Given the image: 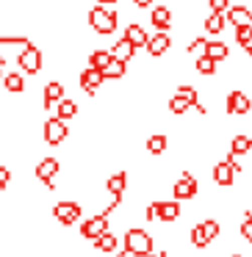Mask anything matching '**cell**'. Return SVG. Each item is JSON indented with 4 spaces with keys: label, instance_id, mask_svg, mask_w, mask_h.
<instances>
[{
    "label": "cell",
    "instance_id": "6da1fadb",
    "mask_svg": "<svg viewBox=\"0 0 252 257\" xmlns=\"http://www.w3.org/2000/svg\"><path fill=\"white\" fill-rule=\"evenodd\" d=\"M125 251L128 254H136V257H144L152 251V238L147 235V229H139V227H130L125 232Z\"/></svg>",
    "mask_w": 252,
    "mask_h": 257
},
{
    "label": "cell",
    "instance_id": "8fae6325",
    "mask_svg": "<svg viewBox=\"0 0 252 257\" xmlns=\"http://www.w3.org/2000/svg\"><path fill=\"white\" fill-rule=\"evenodd\" d=\"M106 229H108V216H106V213H100V216L89 218V221L80 227V232H83V238H97V235L106 232Z\"/></svg>",
    "mask_w": 252,
    "mask_h": 257
},
{
    "label": "cell",
    "instance_id": "d6a6232c",
    "mask_svg": "<svg viewBox=\"0 0 252 257\" xmlns=\"http://www.w3.org/2000/svg\"><path fill=\"white\" fill-rule=\"evenodd\" d=\"M178 94H183L186 100L191 102V108H194V105H200V97H197V89H191V86H180V89H178Z\"/></svg>",
    "mask_w": 252,
    "mask_h": 257
},
{
    "label": "cell",
    "instance_id": "5b68a950",
    "mask_svg": "<svg viewBox=\"0 0 252 257\" xmlns=\"http://www.w3.org/2000/svg\"><path fill=\"white\" fill-rule=\"evenodd\" d=\"M67 133H69V130H67V122H64V119L53 116V119H47V122H45V141H47V144H53V147L61 144V141L67 139Z\"/></svg>",
    "mask_w": 252,
    "mask_h": 257
},
{
    "label": "cell",
    "instance_id": "83f0119b",
    "mask_svg": "<svg viewBox=\"0 0 252 257\" xmlns=\"http://www.w3.org/2000/svg\"><path fill=\"white\" fill-rule=\"evenodd\" d=\"M108 61H111V53H108V50H95L89 56V67L100 69V72H103V67H106Z\"/></svg>",
    "mask_w": 252,
    "mask_h": 257
},
{
    "label": "cell",
    "instance_id": "cb8c5ba5",
    "mask_svg": "<svg viewBox=\"0 0 252 257\" xmlns=\"http://www.w3.org/2000/svg\"><path fill=\"white\" fill-rule=\"evenodd\" d=\"M205 31L208 34H222L224 31V12H213L211 17L205 20Z\"/></svg>",
    "mask_w": 252,
    "mask_h": 257
},
{
    "label": "cell",
    "instance_id": "1f68e13d",
    "mask_svg": "<svg viewBox=\"0 0 252 257\" xmlns=\"http://www.w3.org/2000/svg\"><path fill=\"white\" fill-rule=\"evenodd\" d=\"M189 108H191V102L186 100L183 94H175L172 100H169V111H172V113H186Z\"/></svg>",
    "mask_w": 252,
    "mask_h": 257
},
{
    "label": "cell",
    "instance_id": "d590c367",
    "mask_svg": "<svg viewBox=\"0 0 252 257\" xmlns=\"http://www.w3.org/2000/svg\"><path fill=\"white\" fill-rule=\"evenodd\" d=\"M9 183H12V172L6 166H0V188H6Z\"/></svg>",
    "mask_w": 252,
    "mask_h": 257
},
{
    "label": "cell",
    "instance_id": "5bb4252c",
    "mask_svg": "<svg viewBox=\"0 0 252 257\" xmlns=\"http://www.w3.org/2000/svg\"><path fill=\"white\" fill-rule=\"evenodd\" d=\"M180 216V205L175 202H155V218H163V221H175Z\"/></svg>",
    "mask_w": 252,
    "mask_h": 257
},
{
    "label": "cell",
    "instance_id": "ba28073f",
    "mask_svg": "<svg viewBox=\"0 0 252 257\" xmlns=\"http://www.w3.org/2000/svg\"><path fill=\"white\" fill-rule=\"evenodd\" d=\"M58 169H61V166H58L56 158H45V161L36 163V177H39L47 188H53V177L58 174Z\"/></svg>",
    "mask_w": 252,
    "mask_h": 257
},
{
    "label": "cell",
    "instance_id": "7c38bea8",
    "mask_svg": "<svg viewBox=\"0 0 252 257\" xmlns=\"http://www.w3.org/2000/svg\"><path fill=\"white\" fill-rule=\"evenodd\" d=\"M103 80H106V78H103V72H100V69H95V67H89L86 72H80V86H83L89 94H95V91L100 89Z\"/></svg>",
    "mask_w": 252,
    "mask_h": 257
},
{
    "label": "cell",
    "instance_id": "9c48e42d",
    "mask_svg": "<svg viewBox=\"0 0 252 257\" xmlns=\"http://www.w3.org/2000/svg\"><path fill=\"white\" fill-rule=\"evenodd\" d=\"M175 199H191V196L197 194V180L191 177V172H183V177H180V183H175Z\"/></svg>",
    "mask_w": 252,
    "mask_h": 257
},
{
    "label": "cell",
    "instance_id": "f35d334b",
    "mask_svg": "<svg viewBox=\"0 0 252 257\" xmlns=\"http://www.w3.org/2000/svg\"><path fill=\"white\" fill-rule=\"evenodd\" d=\"M136 6H139V9H147V6H152V0H136Z\"/></svg>",
    "mask_w": 252,
    "mask_h": 257
},
{
    "label": "cell",
    "instance_id": "484cf974",
    "mask_svg": "<svg viewBox=\"0 0 252 257\" xmlns=\"http://www.w3.org/2000/svg\"><path fill=\"white\" fill-rule=\"evenodd\" d=\"M235 39H238V45L252 56V28H249V25H241V28H235Z\"/></svg>",
    "mask_w": 252,
    "mask_h": 257
},
{
    "label": "cell",
    "instance_id": "836d02e7",
    "mask_svg": "<svg viewBox=\"0 0 252 257\" xmlns=\"http://www.w3.org/2000/svg\"><path fill=\"white\" fill-rule=\"evenodd\" d=\"M241 235H244V238L252 243V213H246V216H244V224H241Z\"/></svg>",
    "mask_w": 252,
    "mask_h": 257
},
{
    "label": "cell",
    "instance_id": "ffe728a7",
    "mask_svg": "<svg viewBox=\"0 0 252 257\" xmlns=\"http://www.w3.org/2000/svg\"><path fill=\"white\" fill-rule=\"evenodd\" d=\"M227 45H224V42H208L205 45V56H211L213 61H224V58H227Z\"/></svg>",
    "mask_w": 252,
    "mask_h": 257
},
{
    "label": "cell",
    "instance_id": "7a4b0ae2",
    "mask_svg": "<svg viewBox=\"0 0 252 257\" xmlns=\"http://www.w3.org/2000/svg\"><path fill=\"white\" fill-rule=\"evenodd\" d=\"M89 25L97 34H114V31H117V14L103 9V6H95L89 12Z\"/></svg>",
    "mask_w": 252,
    "mask_h": 257
},
{
    "label": "cell",
    "instance_id": "30bf717a",
    "mask_svg": "<svg viewBox=\"0 0 252 257\" xmlns=\"http://www.w3.org/2000/svg\"><path fill=\"white\" fill-rule=\"evenodd\" d=\"M147 50L152 53V56H163V53L172 47V36L166 34V31H158L155 36H147Z\"/></svg>",
    "mask_w": 252,
    "mask_h": 257
},
{
    "label": "cell",
    "instance_id": "2e32d148",
    "mask_svg": "<svg viewBox=\"0 0 252 257\" xmlns=\"http://www.w3.org/2000/svg\"><path fill=\"white\" fill-rule=\"evenodd\" d=\"M125 72H128V69H125V61H119V58H114V56H111V61L103 67V78L106 80H117V78H122Z\"/></svg>",
    "mask_w": 252,
    "mask_h": 257
},
{
    "label": "cell",
    "instance_id": "d6986e66",
    "mask_svg": "<svg viewBox=\"0 0 252 257\" xmlns=\"http://www.w3.org/2000/svg\"><path fill=\"white\" fill-rule=\"evenodd\" d=\"M61 97H64V86L61 83H47L45 86V108H47V111H50Z\"/></svg>",
    "mask_w": 252,
    "mask_h": 257
},
{
    "label": "cell",
    "instance_id": "52a82bcc",
    "mask_svg": "<svg viewBox=\"0 0 252 257\" xmlns=\"http://www.w3.org/2000/svg\"><path fill=\"white\" fill-rule=\"evenodd\" d=\"M53 216L64 224H75L80 218V205L78 202H58V205L53 207Z\"/></svg>",
    "mask_w": 252,
    "mask_h": 257
},
{
    "label": "cell",
    "instance_id": "9a60e30c",
    "mask_svg": "<svg viewBox=\"0 0 252 257\" xmlns=\"http://www.w3.org/2000/svg\"><path fill=\"white\" fill-rule=\"evenodd\" d=\"M133 53H136V47H133V45H130V42L122 36V39H119L117 45H114L111 56H114V58H119V61H125V64H128L130 58H133Z\"/></svg>",
    "mask_w": 252,
    "mask_h": 257
},
{
    "label": "cell",
    "instance_id": "f1b7e54d",
    "mask_svg": "<svg viewBox=\"0 0 252 257\" xmlns=\"http://www.w3.org/2000/svg\"><path fill=\"white\" fill-rule=\"evenodd\" d=\"M75 113H78V105H75L72 100H58V119H72Z\"/></svg>",
    "mask_w": 252,
    "mask_h": 257
},
{
    "label": "cell",
    "instance_id": "ab89813d",
    "mask_svg": "<svg viewBox=\"0 0 252 257\" xmlns=\"http://www.w3.org/2000/svg\"><path fill=\"white\" fill-rule=\"evenodd\" d=\"M144 257H169L166 251H150V254H144Z\"/></svg>",
    "mask_w": 252,
    "mask_h": 257
},
{
    "label": "cell",
    "instance_id": "7402d4cb",
    "mask_svg": "<svg viewBox=\"0 0 252 257\" xmlns=\"http://www.w3.org/2000/svg\"><path fill=\"white\" fill-rule=\"evenodd\" d=\"M252 150V136H235L233 141H230V152L233 155H244V152Z\"/></svg>",
    "mask_w": 252,
    "mask_h": 257
},
{
    "label": "cell",
    "instance_id": "ac0fdd59",
    "mask_svg": "<svg viewBox=\"0 0 252 257\" xmlns=\"http://www.w3.org/2000/svg\"><path fill=\"white\" fill-rule=\"evenodd\" d=\"M125 39L133 47H144L147 45V31L141 28V25H130V28H125Z\"/></svg>",
    "mask_w": 252,
    "mask_h": 257
},
{
    "label": "cell",
    "instance_id": "e0dca14e",
    "mask_svg": "<svg viewBox=\"0 0 252 257\" xmlns=\"http://www.w3.org/2000/svg\"><path fill=\"white\" fill-rule=\"evenodd\" d=\"M152 25H155L158 31H163V28H169V25H172V12H169V6L152 9Z\"/></svg>",
    "mask_w": 252,
    "mask_h": 257
},
{
    "label": "cell",
    "instance_id": "60d3db41",
    "mask_svg": "<svg viewBox=\"0 0 252 257\" xmlns=\"http://www.w3.org/2000/svg\"><path fill=\"white\" fill-rule=\"evenodd\" d=\"M97 3H100V6H108V3H117V0H97Z\"/></svg>",
    "mask_w": 252,
    "mask_h": 257
},
{
    "label": "cell",
    "instance_id": "f546056e",
    "mask_svg": "<svg viewBox=\"0 0 252 257\" xmlns=\"http://www.w3.org/2000/svg\"><path fill=\"white\" fill-rule=\"evenodd\" d=\"M191 243L197 246V249H202V246L211 243V238L205 235V229H202V224H197V227H191Z\"/></svg>",
    "mask_w": 252,
    "mask_h": 257
},
{
    "label": "cell",
    "instance_id": "4fadbf2b",
    "mask_svg": "<svg viewBox=\"0 0 252 257\" xmlns=\"http://www.w3.org/2000/svg\"><path fill=\"white\" fill-rule=\"evenodd\" d=\"M224 12H227V17H224V20H230L235 28H241V25H249V28H252V12H249V9L233 6V9H224Z\"/></svg>",
    "mask_w": 252,
    "mask_h": 257
},
{
    "label": "cell",
    "instance_id": "74e56055",
    "mask_svg": "<svg viewBox=\"0 0 252 257\" xmlns=\"http://www.w3.org/2000/svg\"><path fill=\"white\" fill-rule=\"evenodd\" d=\"M208 3H211L213 12H224L227 9V0H208Z\"/></svg>",
    "mask_w": 252,
    "mask_h": 257
},
{
    "label": "cell",
    "instance_id": "44dd1931",
    "mask_svg": "<svg viewBox=\"0 0 252 257\" xmlns=\"http://www.w3.org/2000/svg\"><path fill=\"white\" fill-rule=\"evenodd\" d=\"M106 185H108V191H111L114 196H122V194H125V188H128V174H125V172L114 174V177L108 180Z\"/></svg>",
    "mask_w": 252,
    "mask_h": 257
},
{
    "label": "cell",
    "instance_id": "277c9868",
    "mask_svg": "<svg viewBox=\"0 0 252 257\" xmlns=\"http://www.w3.org/2000/svg\"><path fill=\"white\" fill-rule=\"evenodd\" d=\"M20 69L23 72H31V75H36L42 69V50L36 45H25V50L20 53Z\"/></svg>",
    "mask_w": 252,
    "mask_h": 257
},
{
    "label": "cell",
    "instance_id": "603a6c76",
    "mask_svg": "<svg viewBox=\"0 0 252 257\" xmlns=\"http://www.w3.org/2000/svg\"><path fill=\"white\" fill-rule=\"evenodd\" d=\"M92 240H95V249H100V251H111V249H117V238H114V235L108 232V229H106V232H100L97 238H92Z\"/></svg>",
    "mask_w": 252,
    "mask_h": 257
},
{
    "label": "cell",
    "instance_id": "8992f818",
    "mask_svg": "<svg viewBox=\"0 0 252 257\" xmlns=\"http://www.w3.org/2000/svg\"><path fill=\"white\" fill-rule=\"evenodd\" d=\"M249 108H252V102L244 91H230L227 94V113L230 116H244Z\"/></svg>",
    "mask_w": 252,
    "mask_h": 257
},
{
    "label": "cell",
    "instance_id": "e575fe53",
    "mask_svg": "<svg viewBox=\"0 0 252 257\" xmlns=\"http://www.w3.org/2000/svg\"><path fill=\"white\" fill-rule=\"evenodd\" d=\"M202 229H205V235H208L211 240L219 235V224H216V221H202Z\"/></svg>",
    "mask_w": 252,
    "mask_h": 257
},
{
    "label": "cell",
    "instance_id": "8d00e7d4",
    "mask_svg": "<svg viewBox=\"0 0 252 257\" xmlns=\"http://www.w3.org/2000/svg\"><path fill=\"white\" fill-rule=\"evenodd\" d=\"M205 45H208L205 39H194V42L189 45V50H191V53H200V50H205Z\"/></svg>",
    "mask_w": 252,
    "mask_h": 257
},
{
    "label": "cell",
    "instance_id": "4316f807",
    "mask_svg": "<svg viewBox=\"0 0 252 257\" xmlns=\"http://www.w3.org/2000/svg\"><path fill=\"white\" fill-rule=\"evenodd\" d=\"M3 83H6V89L12 91V94H20V91L25 89V83H23V75H20V72H9L6 78H3Z\"/></svg>",
    "mask_w": 252,
    "mask_h": 257
},
{
    "label": "cell",
    "instance_id": "d4e9b609",
    "mask_svg": "<svg viewBox=\"0 0 252 257\" xmlns=\"http://www.w3.org/2000/svg\"><path fill=\"white\" fill-rule=\"evenodd\" d=\"M166 147H169V139H166V136H161V133L147 139V152H152V155H161Z\"/></svg>",
    "mask_w": 252,
    "mask_h": 257
},
{
    "label": "cell",
    "instance_id": "4dcf8cb0",
    "mask_svg": "<svg viewBox=\"0 0 252 257\" xmlns=\"http://www.w3.org/2000/svg\"><path fill=\"white\" fill-rule=\"evenodd\" d=\"M197 72L200 75H213L216 72V61H213L211 56H200L197 58Z\"/></svg>",
    "mask_w": 252,
    "mask_h": 257
},
{
    "label": "cell",
    "instance_id": "7bdbcfd3",
    "mask_svg": "<svg viewBox=\"0 0 252 257\" xmlns=\"http://www.w3.org/2000/svg\"><path fill=\"white\" fill-rule=\"evenodd\" d=\"M0 80H3V75H0Z\"/></svg>",
    "mask_w": 252,
    "mask_h": 257
},
{
    "label": "cell",
    "instance_id": "b9f144b4",
    "mask_svg": "<svg viewBox=\"0 0 252 257\" xmlns=\"http://www.w3.org/2000/svg\"><path fill=\"white\" fill-rule=\"evenodd\" d=\"M233 257H241V254H233Z\"/></svg>",
    "mask_w": 252,
    "mask_h": 257
},
{
    "label": "cell",
    "instance_id": "3957f363",
    "mask_svg": "<svg viewBox=\"0 0 252 257\" xmlns=\"http://www.w3.org/2000/svg\"><path fill=\"white\" fill-rule=\"evenodd\" d=\"M238 172H241V166L235 163V155L230 152L222 163L213 166V180H216L219 185H233V180H235V174H238Z\"/></svg>",
    "mask_w": 252,
    "mask_h": 257
}]
</instances>
